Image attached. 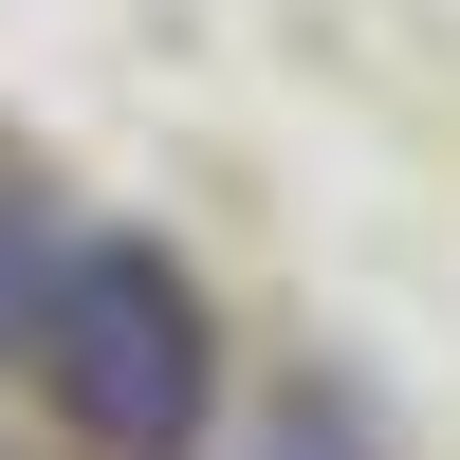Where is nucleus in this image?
I'll return each instance as SVG.
<instances>
[{
    "instance_id": "f257e3e1",
    "label": "nucleus",
    "mask_w": 460,
    "mask_h": 460,
    "mask_svg": "<svg viewBox=\"0 0 460 460\" xmlns=\"http://www.w3.org/2000/svg\"><path fill=\"white\" fill-rule=\"evenodd\" d=\"M19 368L56 387V424L93 460H203V424H221V314L166 240H74Z\"/></svg>"
},
{
    "instance_id": "f03ea898",
    "label": "nucleus",
    "mask_w": 460,
    "mask_h": 460,
    "mask_svg": "<svg viewBox=\"0 0 460 460\" xmlns=\"http://www.w3.org/2000/svg\"><path fill=\"white\" fill-rule=\"evenodd\" d=\"M240 460H387V424H368V405L332 387V368H295V387L240 424Z\"/></svg>"
},
{
    "instance_id": "7ed1b4c3",
    "label": "nucleus",
    "mask_w": 460,
    "mask_h": 460,
    "mask_svg": "<svg viewBox=\"0 0 460 460\" xmlns=\"http://www.w3.org/2000/svg\"><path fill=\"white\" fill-rule=\"evenodd\" d=\"M56 258H74V221L37 203V184H0V368L37 350V314H56Z\"/></svg>"
}]
</instances>
